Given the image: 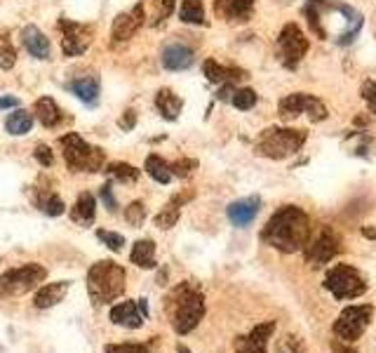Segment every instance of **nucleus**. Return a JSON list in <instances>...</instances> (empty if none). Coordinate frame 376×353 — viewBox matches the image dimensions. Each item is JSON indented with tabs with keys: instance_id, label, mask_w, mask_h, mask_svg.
Masks as SVG:
<instances>
[{
	"instance_id": "nucleus-43",
	"label": "nucleus",
	"mask_w": 376,
	"mask_h": 353,
	"mask_svg": "<svg viewBox=\"0 0 376 353\" xmlns=\"http://www.w3.org/2000/svg\"><path fill=\"white\" fill-rule=\"evenodd\" d=\"M35 160H38L40 165H45V167H50L54 163V156H52V151H50V146H45V144H40V146H35Z\"/></svg>"
},
{
	"instance_id": "nucleus-22",
	"label": "nucleus",
	"mask_w": 376,
	"mask_h": 353,
	"mask_svg": "<svg viewBox=\"0 0 376 353\" xmlns=\"http://www.w3.org/2000/svg\"><path fill=\"white\" fill-rule=\"evenodd\" d=\"M95 214H97V201H95V196H90V194L80 196L71 210V219L80 226L95 224Z\"/></svg>"
},
{
	"instance_id": "nucleus-7",
	"label": "nucleus",
	"mask_w": 376,
	"mask_h": 353,
	"mask_svg": "<svg viewBox=\"0 0 376 353\" xmlns=\"http://www.w3.org/2000/svg\"><path fill=\"white\" fill-rule=\"evenodd\" d=\"M308 47H311V42H308L306 33L301 31L299 24L289 22L282 26L280 36H277V49H280V61L285 69L289 71L297 69L301 59L306 57Z\"/></svg>"
},
{
	"instance_id": "nucleus-12",
	"label": "nucleus",
	"mask_w": 376,
	"mask_h": 353,
	"mask_svg": "<svg viewBox=\"0 0 376 353\" xmlns=\"http://www.w3.org/2000/svg\"><path fill=\"white\" fill-rule=\"evenodd\" d=\"M144 19H146L144 3L134 5L132 10H127V12H122V15L115 17L113 29H111V38H113V42L129 40L141 26H144Z\"/></svg>"
},
{
	"instance_id": "nucleus-27",
	"label": "nucleus",
	"mask_w": 376,
	"mask_h": 353,
	"mask_svg": "<svg viewBox=\"0 0 376 353\" xmlns=\"http://www.w3.org/2000/svg\"><path fill=\"white\" fill-rule=\"evenodd\" d=\"M132 262L141 269H153L156 266V243L153 240H139L132 247Z\"/></svg>"
},
{
	"instance_id": "nucleus-33",
	"label": "nucleus",
	"mask_w": 376,
	"mask_h": 353,
	"mask_svg": "<svg viewBox=\"0 0 376 353\" xmlns=\"http://www.w3.org/2000/svg\"><path fill=\"white\" fill-rule=\"evenodd\" d=\"M177 219H179V205L174 201H170L167 205H165V210L156 217V226L160 228H172L177 224Z\"/></svg>"
},
{
	"instance_id": "nucleus-44",
	"label": "nucleus",
	"mask_w": 376,
	"mask_h": 353,
	"mask_svg": "<svg viewBox=\"0 0 376 353\" xmlns=\"http://www.w3.org/2000/svg\"><path fill=\"white\" fill-rule=\"evenodd\" d=\"M118 125H120L122 130H125V132H129V130L137 125V111H134V109H127L125 113H122L120 120H118Z\"/></svg>"
},
{
	"instance_id": "nucleus-45",
	"label": "nucleus",
	"mask_w": 376,
	"mask_h": 353,
	"mask_svg": "<svg viewBox=\"0 0 376 353\" xmlns=\"http://www.w3.org/2000/svg\"><path fill=\"white\" fill-rule=\"evenodd\" d=\"M99 198L104 201V205H106L111 212L115 210V201H113V194H111V184H106V187H101V191H99Z\"/></svg>"
},
{
	"instance_id": "nucleus-24",
	"label": "nucleus",
	"mask_w": 376,
	"mask_h": 353,
	"mask_svg": "<svg viewBox=\"0 0 376 353\" xmlns=\"http://www.w3.org/2000/svg\"><path fill=\"white\" fill-rule=\"evenodd\" d=\"M304 107H306V95L304 92H294V95H287L280 99L277 113H280L282 120H294L297 116L304 113Z\"/></svg>"
},
{
	"instance_id": "nucleus-4",
	"label": "nucleus",
	"mask_w": 376,
	"mask_h": 353,
	"mask_svg": "<svg viewBox=\"0 0 376 353\" xmlns=\"http://www.w3.org/2000/svg\"><path fill=\"white\" fill-rule=\"evenodd\" d=\"M64 148V160L73 172H99L106 163V153L97 146H90L80 134L69 132L59 139Z\"/></svg>"
},
{
	"instance_id": "nucleus-13",
	"label": "nucleus",
	"mask_w": 376,
	"mask_h": 353,
	"mask_svg": "<svg viewBox=\"0 0 376 353\" xmlns=\"http://www.w3.org/2000/svg\"><path fill=\"white\" fill-rule=\"evenodd\" d=\"M160 61L167 71H186L193 66L195 61V54L193 49L183 42H167L160 52Z\"/></svg>"
},
{
	"instance_id": "nucleus-10",
	"label": "nucleus",
	"mask_w": 376,
	"mask_h": 353,
	"mask_svg": "<svg viewBox=\"0 0 376 353\" xmlns=\"http://www.w3.org/2000/svg\"><path fill=\"white\" fill-rule=\"evenodd\" d=\"M59 31H61V49L66 57H80L92 42V26L80 24L73 19L61 17L59 19Z\"/></svg>"
},
{
	"instance_id": "nucleus-2",
	"label": "nucleus",
	"mask_w": 376,
	"mask_h": 353,
	"mask_svg": "<svg viewBox=\"0 0 376 353\" xmlns=\"http://www.w3.org/2000/svg\"><path fill=\"white\" fill-rule=\"evenodd\" d=\"M308 132L306 130H294V127H268L259 134L254 151L259 156L270 158V160H282L289 158L294 153L301 151V146L306 144Z\"/></svg>"
},
{
	"instance_id": "nucleus-32",
	"label": "nucleus",
	"mask_w": 376,
	"mask_h": 353,
	"mask_svg": "<svg viewBox=\"0 0 376 353\" xmlns=\"http://www.w3.org/2000/svg\"><path fill=\"white\" fill-rule=\"evenodd\" d=\"M256 92L252 90V88H243V90H236V95H233V99H231V104L236 109H240V111H250L252 107L256 104Z\"/></svg>"
},
{
	"instance_id": "nucleus-40",
	"label": "nucleus",
	"mask_w": 376,
	"mask_h": 353,
	"mask_svg": "<svg viewBox=\"0 0 376 353\" xmlns=\"http://www.w3.org/2000/svg\"><path fill=\"white\" fill-rule=\"evenodd\" d=\"M106 353H149L144 344H108Z\"/></svg>"
},
{
	"instance_id": "nucleus-35",
	"label": "nucleus",
	"mask_w": 376,
	"mask_h": 353,
	"mask_svg": "<svg viewBox=\"0 0 376 353\" xmlns=\"http://www.w3.org/2000/svg\"><path fill=\"white\" fill-rule=\"evenodd\" d=\"M125 219H127V224H132V226H141L144 224V219H146V207H144V203H132L127 210H125Z\"/></svg>"
},
{
	"instance_id": "nucleus-29",
	"label": "nucleus",
	"mask_w": 376,
	"mask_h": 353,
	"mask_svg": "<svg viewBox=\"0 0 376 353\" xmlns=\"http://www.w3.org/2000/svg\"><path fill=\"white\" fill-rule=\"evenodd\" d=\"M35 205H38V210H42L45 214H50V217H59V214H64V201L57 196V194H45L42 198H38L35 201Z\"/></svg>"
},
{
	"instance_id": "nucleus-28",
	"label": "nucleus",
	"mask_w": 376,
	"mask_h": 353,
	"mask_svg": "<svg viewBox=\"0 0 376 353\" xmlns=\"http://www.w3.org/2000/svg\"><path fill=\"white\" fill-rule=\"evenodd\" d=\"M146 172H149L158 184H170L172 182L170 163H165V160L160 156H156V153H151V156L146 158Z\"/></svg>"
},
{
	"instance_id": "nucleus-19",
	"label": "nucleus",
	"mask_w": 376,
	"mask_h": 353,
	"mask_svg": "<svg viewBox=\"0 0 376 353\" xmlns=\"http://www.w3.org/2000/svg\"><path fill=\"white\" fill-rule=\"evenodd\" d=\"M73 95H76L80 102H85V104H95L97 99H99V90H101V85H99V78L97 76H80L76 80H71L69 85H66Z\"/></svg>"
},
{
	"instance_id": "nucleus-36",
	"label": "nucleus",
	"mask_w": 376,
	"mask_h": 353,
	"mask_svg": "<svg viewBox=\"0 0 376 353\" xmlns=\"http://www.w3.org/2000/svg\"><path fill=\"white\" fill-rule=\"evenodd\" d=\"M236 349L238 353H266V344L256 342V339H252L247 334V337H238Z\"/></svg>"
},
{
	"instance_id": "nucleus-15",
	"label": "nucleus",
	"mask_w": 376,
	"mask_h": 353,
	"mask_svg": "<svg viewBox=\"0 0 376 353\" xmlns=\"http://www.w3.org/2000/svg\"><path fill=\"white\" fill-rule=\"evenodd\" d=\"M259 210H261V198L259 196L240 198V201L228 205V219H231V224L245 228L256 219Z\"/></svg>"
},
{
	"instance_id": "nucleus-17",
	"label": "nucleus",
	"mask_w": 376,
	"mask_h": 353,
	"mask_svg": "<svg viewBox=\"0 0 376 353\" xmlns=\"http://www.w3.org/2000/svg\"><path fill=\"white\" fill-rule=\"evenodd\" d=\"M22 45L26 47V52L35 59H50L52 45L50 38L38 29V26H26L22 31Z\"/></svg>"
},
{
	"instance_id": "nucleus-25",
	"label": "nucleus",
	"mask_w": 376,
	"mask_h": 353,
	"mask_svg": "<svg viewBox=\"0 0 376 353\" xmlns=\"http://www.w3.org/2000/svg\"><path fill=\"white\" fill-rule=\"evenodd\" d=\"M31 127H33V116L24 109H15L5 118V130H8L10 134H15V137L31 132Z\"/></svg>"
},
{
	"instance_id": "nucleus-11",
	"label": "nucleus",
	"mask_w": 376,
	"mask_h": 353,
	"mask_svg": "<svg viewBox=\"0 0 376 353\" xmlns=\"http://www.w3.org/2000/svg\"><path fill=\"white\" fill-rule=\"evenodd\" d=\"M338 252H341V243H338L336 233L329 231V228H322L318 238L306 245V259H308V264H313V266L329 264Z\"/></svg>"
},
{
	"instance_id": "nucleus-46",
	"label": "nucleus",
	"mask_w": 376,
	"mask_h": 353,
	"mask_svg": "<svg viewBox=\"0 0 376 353\" xmlns=\"http://www.w3.org/2000/svg\"><path fill=\"white\" fill-rule=\"evenodd\" d=\"M0 109H19V99L17 97H0Z\"/></svg>"
},
{
	"instance_id": "nucleus-26",
	"label": "nucleus",
	"mask_w": 376,
	"mask_h": 353,
	"mask_svg": "<svg viewBox=\"0 0 376 353\" xmlns=\"http://www.w3.org/2000/svg\"><path fill=\"white\" fill-rule=\"evenodd\" d=\"M179 19L183 24H198L205 26V8H202V0H181V10H179Z\"/></svg>"
},
{
	"instance_id": "nucleus-37",
	"label": "nucleus",
	"mask_w": 376,
	"mask_h": 353,
	"mask_svg": "<svg viewBox=\"0 0 376 353\" xmlns=\"http://www.w3.org/2000/svg\"><path fill=\"white\" fill-rule=\"evenodd\" d=\"M97 238H99L101 243L113 252H120L122 245H125V238H122L120 233H111V231H104V228L101 231H97Z\"/></svg>"
},
{
	"instance_id": "nucleus-23",
	"label": "nucleus",
	"mask_w": 376,
	"mask_h": 353,
	"mask_svg": "<svg viewBox=\"0 0 376 353\" xmlns=\"http://www.w3.org/2000/svg\"><path fill=\"white\" fill-rule=\"evenodd\" d=\"M69 292V283H50L35 295V306L38 308H52L54 304H59L61 299Z\"/></svg>"
},
{
	"instance_id": "nucleus-8",
	"label": "nucleus",
	"mask_w": 376,
	"mask_h": 353,
	"mask_svg": "<svg viewBox=\"0 0 376 353\" xmlns=\"http://www.w3.org/2000/svg\"><path fill=\"white\" fill-rule=\"evenodd\" d=\"M47 271L40 264H24L0 276V295H26L45 281Z\"/></svg>"
},
{
	"instance_id": "nucleus-6",
	"label": "nucleus",
	"mask_w": 376,
	"mask_h": 353,
	"mask_svg": "<svg viewBox=\"0 0 376 353\" xmlns=\"http://www.w3.org/2000/svg\"><path fill=\"white\" fill-rule=\"evenodd\" d=\"M325 288L329 290L336 299H355V297L365 295L367 283L360 271L353 269L350 264H338L327 274Z\"/></svg>"
},
{
	"instance_id": "nucleus-31",
	"label": "nucleus",
	"mask_w": 376,
	"mask_h": 353,
	"mask_svg": "<svg viewBox=\"0 0 376 353\" xmlns=\"http://www.w3.org/2000/svg\"><path fill=\"white\" fill-rule=\"evenodd\" d=\"M304 113H308L313 123H322L327 118V107L322 102H320L318 97L313 95H306V107H304Z\"/></svg>"
},
{
	"instance_id": "nucleus-18",
	"label": "nucleus",
	"mask_w": 376,
	"mask_h": 353,
	"mask_svg": "<svg viewBox=\"0 0 376 353\" xmlns=\"http://www.w3.org/2000/svg\"><path fill=\"white\" fill-rule=\"evenodd\" d=\"M146 315L139 311V304L134 301H122V304L111 308V320L115 325H122V327H129V330H137L144 323Z\"/></svg>"
},
{
	"instance_id": "nucleus-3",
	"label": "nucleus",
	"mask_w": 376,
	"mask_h": 353,
	"mask_svg": "<svg viewBox=\"0 0 376 353\" xmlns=\"http://www.w3.org/2000/svg\"><path fill=\"white\" fill-rule=\"evenodd\" d=\"M88 292L95 304H111L125 292V269L113 262H99L88 274Z\"/></svg>"
},
{
	"instance_id": "nucleus-47",
	"label": "nucleus",
	"mask_w": 376,
	"mask_h": 353,
	"mask_svg": "<svg viewBox=\"0 0 376 353\" xmlns=\"http://www.w3.org/2000/svg\"><path fill=\"white\" fill-rule=\"evenodd\" d=\"M332 346H334V351H336V353H355L353 349H350V346H341V344H336V342L332 344Z\"/></svg>"
},
{
	"instance_id": "nucleus-48",
	"label": "nucleus",
	"mask_w": 376,
	"mask_h": 353,
	"mask_svg": "<svg viewBox=\"0 0 376 353\" xmlns=\"http://www.w3.org/2000/svg\"><path fill=\"white\" fill-rule=\"evenodd\" d=\"M362 235H365V238H374L376 240V231H374V228H362Z\"/></svg>"
},
{
	"instance_id": "nucleus-9",
	"label": "nucleus",
	"mask_w": 376,
	"mask_h": 353,
	"mask_svg": "<svg viewBox=\"0 0 376 353\" xmlns=\"http://www.w3.org/2000/svg\"><path fill=\"white\" fill-rule=\"evenodd\" d=\"M372 313H374V308L369 304L343 308V313L338 315V320L334 323V332L346 344L355 342V339L362 337V332H365V327L369 323V318H372Z\"/></svg>"
},
{
	"instance_id": "nucleus-30",
	"label": "nucleus",
	"mask_w": 376,
	"mask_h": 353,
	"mask_svg": "<svg viewBox=\"0 0 376 353\" xmlns=\"http://www.w3.org/2000/svg\"><path fill=\"white\" fill-rule=\"evenodd\" d=\"M106 172L113 179H118V182H137L139 179V170L129 163H111L106 167Z\"/></svg>"
},
{
	"instance_id": "nucleus-49",
	"label": "nucleus",
	"mask_w": 376,
	"mask_h": 353,
	"mask_svg": "<svg viewBox=\"0 0 376 353\" xmlns=\"http://www.w3.org/2000/svg\"><path fill=\"white\" fill-rule=\"evenodd\" d=\"M179 353H190V351L186 349V346H181V344H179Z\"/></svg>"
},
{
	"instance_id": "nucleus-5",
	"label": "nucleus",
	"mask_w": 376,
	"mask_h": 353,
	"mask_svg": "<svg viewBox=\"0 0 376 353\" xmlns=\"http://www.w3.org/2000/svg\"><path fill=\"white\" fill-rule=\"evenodd\" d=\"M177 311H174V330L179 334H188L190 330H195L198 323L205 315V301H202V295L195 292L190 285H181L177 290Z\"/></svg>"
},
{
	"instance_id": "nucleus-21",
	"label": "nucleus",
	"mask_w": 376,
	"mask_h": 353,
	"mask_svg": "<svg viewBox=\"0 0 376 353\" xmlns=\"http://www.w3.org/2000/svg\"><path fill=\"white\" fill-rule=\"evenodd\" d=\"M35 118L40 120L42 127H57L61 123V109L57 107L52 97H40L35 102Z\"/></svg>"
},
{
	"instance_id": "nucleus-14",
	"label": "nucleus",
	"mask_w": 376,
	"mask_h": 353,
	"mask_svg": "<svg viewBox=\"0 0 376 353\" xmlns=\"http://www.w3.org/2000/svg\"><path fill=\"white\" fill-rule=\"evenodd\" d=\"M214 12L224 22L245 24L252 19L254 0H214Z\"/></svg>"
},
{
	"instance_id": "nucleus-42",
	"label": "nucleus",
	"mask_w": 376,
	"mask_h": 353,
	"mask_svg": "<svg viewBox=\"0 0 376 353\" xmlns=\"http://www.w3.org/2000/svg\"><path fill=\"white\" fill-rule=\"evenodd\" d=\"M174 5H177V0H160V8H158V15H156V19H153L151 24L153 26H158V24H163L167 17L174 12Z\"/></svg>"
},
{
	"instance_id": "nucleus-20",
	"label": "nucleus",
	"mask_w": 376,
	"mask_h": 353,
	"mask_svg": "<svg viewBox=\"0 0 376 353\" xmlns=\"http://www.w3.org/2000/svg\"><path fill=\"white\" fill-rule=\"evenodd\" d=\"M156 107L165 120H177L183 109V102H181V97L174 95L170 88H163V90H158V95H156Z\"/></svg>"
},
{
	"instance_id": "nucleus-1",
	"label": "nucleus",
	"mask_w": 376,
	"mask_h": 353,
	"mask_svg": "<svg viewBox=\"0 0 376 353\" xmlns=\"http://www.w3.org/2000/svg\"><path fill=\"white\" fill-rule=\"evenodd\" d=\"M261 240L275 250L294 255V252L306 250L311 243V219L301 207L285 205L270 217L268 224L263 226Z\"/></svg>"
},
{
	"instance_id": "nucleus-50",
	"label": "nucleus",
	"mask_w": 376,
	"mask_h": 353,
	"mask_svg": "<svg viewBox=\"0 0 376 353\" xmlns=\"http://www.w3.org/2000/svg\"><path fill=\"white\" fill-rule=\"evenodd\" d=\"M316 3H325V0H316Z\"/></svg>"
},
{
	"instance_id": "nucleus-16",
	"label": "nucleus",
	"mask_w": 376,
	"mask_h": 353,
	"mask_svg": "<svg viewBox=\"0 0 376 353\" xmlns=\"http://www.w3.org/2000/svg\"><path fill=\"white\" fill-rule=\"evenodd\" d=\"M202 73H205V78L209 83H217V85H224V83L236 85L240 80L247 78V71L238 69V66H224L214 59H207L205 64H202Z\"/></svg>"
},
{
	"instance_id": "nucleus-34",
	"label": "nucleus",
	"mask_w": 376,
	"mask_h": 353,
	"mask_svg": "<svg viewBox=\"0 0 376 353\" xmlns=\"http://www.w3.org/2000/svg\"><path fill=\"white\" fill-rule=\"evenodd\" d=\"M195 167H198V160H195V158H181V160H177V163H172L170 170H172V175H174V177L186 179V177L193 175Z\"/></svg>"
},
{
	"instance_id": "nucleus-39",
	"label": "nucleus",
	"mask_w": 376,
	"mask_h": 353,
	"mask_svg": "<svg viewBox=\"0 0 376 353\" xmlns=\"http://www.w3.org/2000/svg\"><path fill=\"white\" fill-rule=\"evenodd\" d=\"M15 59H17L15 47L10 45V40H5L3 45H0V69L10 71L12 66H15Z\"/></svg>"
},
{
	"instance_id": "nucleus-38",
	"label": "nucleus",
	"mask_w": 376,
	"mask_h": 353,
	"mask_svg": "<svg viewBox=\"0 0 376 353\" xmlns=\"http://www.w3.org/2000/svg\"><path fill=\"white\" fill-rule=\"evenodd\" d=\"M360 97L367 102L369 113H374V116H376V83H374V80H365V83H362Z\"/></svg>"
},
{
	"instance_id": "nucleus-41",
	"label": "nucleus",
	"mask_w": 376,
	"mask_h": 353,
	"mask_svg": "<svg viewBox=\"0 0 376 353\" xmlns=\"http://www.w3.org/2000/svg\"><path fill=\"white\" fill-rule=\"evenodd\" d=\"M273 330H275V323H263V325H256L254 330L250 332V337L256 339V342H261V344H268V339H270V334H273Z\"/></svg>"
}]
</instances>
